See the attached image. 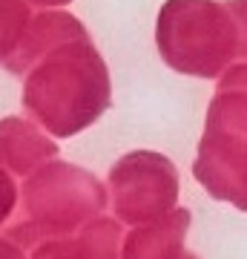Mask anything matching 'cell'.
<instances>
[{
	"mask_svg": "<svg viewBox=\"0 0 247 259\" xmlns=\"http://www.w3.org/2000/svg\"><path fill=\"white\" fill-rule=\"evenodd\" d=\"M26 23V6L20 0H0V58L12 49V40Z\"/></svg>",
	"mask_w": 247,
	"mask_h": 259,
	"instance_id": "cell-2",
	"label": "cell"
},
{
	"mask_svg": "<svg viewBox=\"0 0 247 259\" xmlns=\"http://www.w3.org/2000/svg\"><path fill=\"white\" fill-rule=\"evenodd\" d=\"M110 104L107 66L92 47L86 52L69 49L66 58L43 66L26 83V107L46 121L55 136H72L89 127Z\"/></svg>",
	"mask_w": 247,
	"mask_h": 259,
	"instance_id": "cell-1",
	"label": "cell"
},
{
	"mask_svg": "<svg viewBox=\"0 0 247 259\" xmlns=\"http://www.w3.org/2000/svg\"><path fill=\"white\" fill-rule=\"evenodd\" d=\"M37 3H69V0H37Z\"/></svg>",
	"mask_w": 247,
	"mask_h": 259,
	"instance_id": "cell-3",
	"label": "cell"
}]
</instances>
